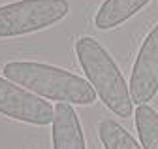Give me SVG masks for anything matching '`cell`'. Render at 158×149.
Returning <instances> with one entry per match:
<instances>
[{
	"instance_id": "6da1fadb",
	"label": "cell",
	"mask_w": 158,
	"mask_h": 149,
	"mask_svg": "<svg viewBox=\"0 0 158 149\" xmlns=\"http://www.w3.org/2000/svg\"><path fill=\"white\" fill-rule=\"evenodd\" d=\"M2 72L6 79L17 83L19 87H25L34 95L44 96L45 100L90 106L98 96L87 79L51 64L11 61L4 64Z\"/></svg>"
},
{
	"instance_id": "7a4b0ae2",
	"label": "cell",
	"mask_w": 158,
	"mask_h": 149,
	"mask_svg": "<svg viewBox=\"0 0 158 149\" xmlns=\"http://www.w3.org/2000/svg\"><path fill=\"white\" fill-rule=\"evenodd\" d=\"M75 55L81 64L87 81L92 85L100 100L118 117L134 113V100L123 72L115 64L107 49L90 36H81L75 42Z\"/></svg>"
},
{
	"instance_id": "3957f363",
	"label": "cell",
	"mask_w": 158,
	"mask_h": 149,
	"mask_svg": "<svg viewBox=\"0 0 158 149\" xmlns=\"http://www.w3.org/2000/svg\"><path fill=\"white\" fill-rule=\"evenodd\" d=\"M68 13V0H19L0 6V40L49 28Z\"/></svg>"
},
{
	"instance_id": "277c9868",
	"label": "cell",
	"mask_w": 158,
	"mask_h": 149,
	"mask_svg": "<svg viewBox=\"0 0 158 149\" xmlns=\"http://www.w3.org/2000/svg\"><path fill=\"white\" fill-rule=\"evenodd\" d=\"M0 113L36 126L53 125L55 108L17 83L0 78Z\"/></svg>"
},
{
	"instance_id": "5b68a950",
	"label": "cell",
	"mask_w": 158,
	"mask_h": 149,
	"mask_svg": "<svg viewBox=\"0 0 158 149\" xmlns=\"http://www.w3.org/2000/svg\"><path fill=\"white\" fill-rule=\"evenodd\" d=\"M130 95L137 106L151 102L158 92V23L143 40L130 76Z\"/></svg>"
},
{
	"instance_id": "8992f818",
	"label": "cell",
	"mask_w": 158,
	"mask_h": 149,
	"mask_svg": "<svg viewBox=\"0 0 158 149\" xmlns=\"http://www.w3.org/2000/svg\"><path fill=\"white\" fill-rule=\"evenodd\" d=\"M53 149H87L81 121L72 104L58 102L55 106Z\"/></svg>"
},
{
	"instance_id": "52a82bcc",
	"label": "cell",
	"mask_w": 158,
	"mask_h": 149,
	"mask_svg": "<svg viewBox=\"0 0 158 149\" xmlns=\"http://www.w3.org/2000/svg\"><path fill=\"white\" fill-rule=\"evenodd\" d=\"M149 2L151 0H104L94 15V27L100 30L117 28L141 11Z\"/></svg>"
},
{
	"instance_id": "ba28073f",
	"label": "cell",
	"mask_w": 158,
	"mask_h": 149,
	"mask_svg": "<svg viewBox=\"0 0 158 149\" xmlns=\"http://www.w3.org/2000/svg\"><path fill=\"white\" fill-rule=\"evenodd\" d=\"M98 136L104 149H143L128 130L113 119H102L98 125Z\"/></svg>"
},
{
	"instance_id": "9c48e42d",
	"label": "cell",
	"mask_w": 158,
	"mask_h": 149,
	"mask_svg": "<svg viewBox=\"0 0 158 149\" xmlns=\"http://www.w3.org/2000/svg\"><path fill=\"white\" fill-rule=\"evenodd\" d=\"M135 128L139 132L143 149H158V111L149 104H141L135 109Z\"/></svg>"
}]
</instances>
